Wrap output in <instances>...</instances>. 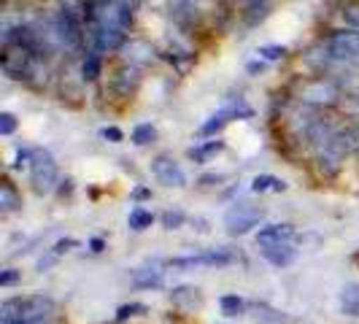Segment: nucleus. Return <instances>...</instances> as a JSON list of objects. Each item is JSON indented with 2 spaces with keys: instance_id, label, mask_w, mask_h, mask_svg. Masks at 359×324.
<instances>
[{
  "instance_id": "f257e3e1",
  "label": "nucleus",
  "mask_w": 359,
  "mask_h": 324,
  "mask_svg": "<svg viewBox=\"0 0 359 324\" xmlns=\"http://www.w3.org/2000/svg\"><path fill=\"white\" fill-rule=\"evenodd\" d=\"M135 0H84L87 52H119L133 27Z\"/></svg>"
},
{
  "instance_id": "f03ea898",
  "label": "nucleus",
  "mask_w": 359,
  "mask_h": 324,
  "mask_svg": "<svg viewBox=\"0 0 359 324\" xmlns=\"http://www.w3.org/2000/svg\"><path fill=\"white\" fill-rule=\"evenodd\" d=\"M0 324H57V306L43 295L11 297L0 306Z\"/></svg>"
},
{
  "instance_id": "7ed1b4c3",
  "label": "nucleus",
  "mask_w": 359,
  "mask_h": 324,
  "mask_svg": "<svg viewBox=\"0 0 359 324\" xmlns=\"http://www.w3.org/2000/svg\"><path fill=\"white\" fill-rule=\"evenodd\" d=\"M0 68L8 79L14 81H25V84H36L38 73L43 68V60L36 57L30 49L19 46V43H3V54H0Z\"/></svg>"
},
{
  "instance_id": "20e7f679",
  "label": "nucleus",
  "mask_w": 359,
  "mask_h": 324,
  "mask_svg": "<svg viewBox=\"0 0 359 324\" xmlns=\"http://www.w3.org/2000/svg\"><path fill=\"white\" fill-rule=\"evenodd\" d=\"M262 219H265V208L262 205H254V203H246V200H241V203H233L227 211H224V230L227 235H233V238H241V235H249L252 230H257L259 224H262Z\"/></svg>"
},
{
  "instance_id": "39448f33",
  "label": "nucleus",
  "mask_w": 359,
  "mask_h": 324,
  "mask_svg": "<svg viewBox=\"0 0 359 324\" xmlns=\"http://www.w3.org/2000/svg\"><path fill=\"white\" fill-rule=\"evenodd\" d=\"M30 184L36 195H49L60 187V168L57 160L46 149H33V160H30Z\"/></svg>"
},
{
  "instance_id": "423d86ee",
  "label": "nucleus",
  "mask_w": 359,
  "mask_h": 324,
  "mask_svg": "<svg viewBox=\"0 0 359 324\" xmlns=\"http://www.w3.org/2000/svg\"><path fill=\"white\" fill-rule=\"evenodd\" d=\"M249 116H254V108L249 106L243 97H233V100H227L216 114H211V116L200 125L198 135L200 138H211L216 133H222L230 122H235V119H249Z\"/></svg>"
},
{
  "instance_id": "0eeeda50",
  "label": "nucleus",
  "mask_w": 359,
  "mask_h": 324,
  "mask_svg": "<svg viewBox=\"0 0 359 324\" xmlns=\"http://www.w3.org/2000/svg\"><path fill=\"white\" fill-rule=\"evenodd\" d=\"M238 262V254L233 249H205L200 254H189V257H173L165 262V268L176 270H192V268H227Z\"/></svg>"
},
{
  "instance_id": "6e6552de",
  "label": "nucleus",
  "mask_w": 359,
  "mask_h": 324,
  "mask_svg": "<svg viewBox=\"0 0 359 324\" xmlns=\"http://www.w3.org/2000/svg\"><path fill=\"white\" fill-rule=\"evenodd\" d=\"M306 106L313 108H332L338 100H341V87L327 79V76H316V79H308L306 84L300 87V95H297Z\"/></svg>"
},
{
  "instance_id": "1a4fd4ad",
  "label": "nucleus",
  "mask_w": 359,
  "mask_h": 324,
  "mask_svg": "<svg viewBox=\"0 0 359 324\" xmlns=\"http://www.w3.org/2000/svg\"><path fill=\"white\" fill-rule=\"evenodd\" d=\"M151 176L157 179V184L168 187V189H181V187H187V173H184V168H181L179 160H176L173 154H168V151H162V154H157V157L151 160Z\"/></svg>"
},
{
  "instance_id": "9d476101",
  "label": "nucleus",
  "mask_w": 359,
  "mask_h": 324,
  "mask_svg": "<svg viewBox=\"0 0 359 324\" xmlns=\"http://www.w3.org/2000/svg\"><path fill=\"white\" fill-rule=\"evenodd\" d=\"M141 87V71L135 68V65H122V68H116L114 76H111V90L114 95H119V97H133L135 92Z\"/></svg>"
},
{
  "instance_id": "9b49d317",
  "label": "nucleus",
  "mask_w": 359,
  "mask_h": 324,
  "mask_svg": "<svg viewBox=\"0 0 359 324\" xmlns=\"http://www.w3.org/2000/svg\"><path fill=\"white\" fill-rule=\"evenodd\" d=\"M119 52H122L127 65H135V68L149 65V62L157 60V52L151 49V43H146V41H141V38H127V43L119 49Z\"/></svg>"
},
{
  "instance_id": "f8f14e48",
  "label": "nucleus",
  "mask_w": 359,
  "mask_h": 324,
  "mask_svg": "<svg viewBox=\"0 0 359 324\" xmlns=\"http://www.w3.org/2000/svg\"><path fill=\"white\" fill-rule=\"evenodd\" d=\"M294 224H289V222H276V224H265V227H259V233H257V246H270V243H292L294 241Z\"/></svg>"
},
{
  "instance_id": "ddd939ff",
  "label": "nucleus",
  "mask_w": 359,
  "mask_h": 324,
  "mask_svg": "<svg viewBox=\"0 0 359 324\" xmlns=\"http://www.w3.org/2000/svg\"><path fill=\"white\" fill-rule=\"evenodd\" d=\"M262 259L270 262L273 268H289L297 259V249L294 243H270V246H259Z\"/></svg>"
},
{
  "instance_id": "4468645a",
  "label": "nucleus",
  "mask_w": 359,
  "mask_h": 324,
  "mask_svg": "<svg viewBox=\"0 0 359 324\" xmlns=\"http://www.w3.org/2000/svg\"><path fill=\"white\" fill-rule=\"evenodd\" d=\"M249 319L254 324H292V316L270 303H249Z\"/></svg>"
},
{
  "instance_id": "2eb2a0df",
  "label": "nucleus",
  "mask_w": 359,
  "mask_h": 324,
  "mask_svg": "<svg viewBox=\"0 0 359 324\" xmlns=\"http://www.w3.org/2000/svg\"><path fill=\"white\" fill-rule=\"evenodd\" d=\"M130 284L135 289H160L165 284V270L162 265H144V268H135L130 276Z\"/></svg>"
},
{
  "instance_id": "dca6fc26",
  "label": "nucleus",
  "mask_w": 359,
  "mask_h": 324,
  "mask_svg": "<svg viewBox=\"0 0 359 324\" xmlns=\"http://www.w3.org/2000/svg\"><path fill=\"white\" fill-rule=\"evenodd\" d=\"M170 303L181 311H195L203 306V292L198 287H189V284H181V287L170 289Z\"/></svg>"
},
{
  "instance_id": "f3484780",
  "label": "nucleus",
  "mask_w": 359,
  "mask_h": 324,
  "mask_svg": "<svg viewBox=\"0 0 359 324\" xmlns=\"http://www.w3.org/2000/svg\"><path fill=\"white\" fill-rule=\"evenodd\" d=\"M316 170L322 173L324 179H335L338 173H341V168H343V154H338V151H332V149H316Z\"/></svg>"
},
{
  "instance_id": "a211bd4d",
  "label": "nucleus",
  "mask_w": 359,
  "mask_h": 324,
  "mask_svg": "<svg viewBox=\"0 0 359 324\" xmlns=\"http://www.w3.org/2000/svg\"><path fill=\"white\" fill-rule=\"evenodd\" d=\"M17 211H22V195H19V189L11 181L3 179L0 181V214L11 216Z\"/></svg>"
},
{
  "instance_id": "6ab92c4d",
  "label": "nucleus",
  "mask_w": 359,
  "mask_h": 324,
  "mask_svg": "<svg viewBox=\"0 0 359 324\" xmlns=\"http://www.w3.org/2000/svg\"><path fill=\"white\" fill-rule=\"evenodd\" d=\"M338 306H341L343 316H351V319H359V284L351 281L341 289L338 295Z\"/></svg>"
},
{
  "instance_id": "aec40b11",
  "label": "nucleus",
  "mask_w": 359,
  "mask_h": 324,
  "mask_svg": "<svg viewBox=\"0 0 359 324\" xmlns=\"http://www.w3.org/2000/svg\"><path fill=\"white\" fill-rule=\"evenodd\" d=\"M219 308L224 316L230 319H238V316H246L249 313V303L241 297V295H222L219 297Z\"/></svg>"
},
{
  "instance_id": "412c9836",
  "label": "nucleus",
  "mask_w": 359,
  "mask_h": 324,
  "mask_svg": "<svg viewBox=\"0 0 359 324\" xmlns=\"http://www.w3.org/2000/svg\"><path fill=\"white\" fill-rule=\"evenodd\" d=\"M103 71V54L100 52H87L81 60V81H97Z\"/></svg>"
},
{
  "instance_id": "4be33fe9",
  "label": "nucleus",
  "mask_w": 359,
  "mask_h": 324,
  "mask_svg": "<svg viewBox=\"0 0 359 324\" xmlns=\"http://www.w3.org/2000/svg\"><path fill=\"white\" fill-rule=\"evenodd\" d=\"M270 8H273V3H270V0H252V3H249V8L243 11V22H246V27H257V25L270 14Z\"/></svg>"
},
{
  "instance_id": "5701e85b",
  "label": "nucleus",
  "mask_w": 359,
  "mask_h": 324,
  "mask_svg": "<svg viewBox=\"0 0 359 324\" xmlns=\"http://www.w3.org/2000/svg\"><path fill=\"white\" fill-rule=\"evenodd\" d=\"M73 246H79V241H73V238H62V241H57L52 249H49V254L38 259V270H46L49 265H54V262H57V259H60L62 254L71 252Z\"/></svg>"
},
{
  "instance_id": "b1692460",
  "label": "nucleus",
  "mask_w": 359,
  "mask_h": 324,
  "mask_svg": "<svg viewBox=\"0 0 359 324\" xmlns=\"http://www.w3.org/2000/svg\"><path fill=\"white\" fill-rule=\"evenodd\" d=\"M222 151H224V141H222V138H216V141H205V144L189 149V157L203 165V162H208L211 157L222 154Z\"/></svg>"
},
{
  "instance_id": "393cba45",
  "label": "nucleus",
  "mask_w": 359,
  "mask_h": 324,
  "mask_svg": "<svg viewBox=\"0 0 359 324\" xmlns=\"http://www.w3.org/2000/svg\"><path fill=\"white\" fill-rule=\"evenodd\" d=\"M252 192H287V181L270 173H259L252 181Z\"/></svg>"
},
{
  "instance_id": "a878e982",
  "label": "nucleus",
  "mask_w": 359,
  "mask_h": 324,
  "mask_svg": "<svg viewBox=\"0 0 359 324\" xmlns=\"http://www.w3.org/2000/svg\"><path fill=\"white\" fill-rule=\"evenodd\" d=\"M151 224H154V214L146 211V208H133L130 216H127V227H130L133 233H144Z\"/></svg>"
},
{
  "instance_id": "bb28decb",
  "label": "nucleus",
  "mask_w": 359,
  "mask_h": 324,
  "mask_svg": "<svg viewBox=\"0 0 359 324\" xmlns=\"http://www.w3.org/2000/svg\"><path fill=\"white\" fill-rule=\"evenodd\" d=\"M130 141L135 146H149L157 141V127L151 125V122H144V125H135L133 127V133H130Z\"/></svg>"
},
{
  "instance_id": "cd10ccee",
  "label": "nucleus",
  "mask_w": 359,
  "mask_h": 324,
  "mask_svg": "<svg viewBox=\"0 0 359 324\" xmlns=\"http://www.w3.org/2000/svg\"><path fill=\"white\" fill-rule=\"evenodd\" d=\"M144 313H149V306H144V303H125V306L116 308V322H127V319L144 316Z\"/></svg>"
},
{
  "instance_id": "c85d7f7f",
  "label": "nucleus",
  "mask_w": 359,
  "mask_h": 324,
  "mask_svg": "<svg viewBox=\"0 0 359 324\" xmlns=\"http://www.w3.org/2000/svg\"><path fill=\"white\" fill-rule=\"evenodd\" d=\"M160 222L165 230H179V227L187 224V214L179 211V208H173V211H165V214L160 216Z\"/></svg>"
},
{
  "instance_id": "c756f323",
  "label": "nucleus",
  "mask_w": 359,
  "mask_h": 324,
  "mask_svg": "<svg viewBox=\"0 0 359 324\" xmlns=\"http://www.w3.org/2000/svg\"><path fill=\"white\" fill-rule=\"evenodd\" d=\"M257 54H259L265 62H278V60H284V57H287V46L270 43V46H262V49H259Z\"/></svg>"
},
{
  "instance_id": "7c9ffc66",
  "label": "nucleus",
  "mask_w": 359,
  "mask_h": 324,
  "mask_svg": "<svg viewBox=\"0 0 359 324\" xmlns=\"http://www.w3.org/2000/svg\"><path fill=\"white\" fill-rule=\"evenodd\" d=\"M17 127H19V122H17V116H14V114H8V111H3V114H0V135H14V133H17Z\"/></svg>"
},
{
  "instance_id": "2f4dec72",
  "label": "nucleus",
  "mask_w": 359,
  "mask_h": 324,
  "mask_svg": "<svg viewBox=\"0 0 359 324\" xmlns=\"http://www.w3.org/2000/svg\"><path fill=\"white\" fill-rule=\"evenodd\" d=\"M343 19L351 25V27H359V0H351L343 6Z\"/></svg>"
},
{
  "instance_id": "473e14b6",
  "label": "nucleus",
  "mask_w": 359,
  "mask_h": 324,
  "mask_svg": "<svg viewBox=\"0 0 359 324\" xmlns=\"http://www.w3.org/2000/svg\"><path fill=\"white\" fill-rule=\"evenodd\" d=\"M100 135L106 138L108 144H122V141H125V133H122L119 127H114V125L103 127V130H100Z\"/></svg>"
},
{
  "instance_id": "72a5a7b5",
  "label": "nucleus",
  "mask_w": 359,
  "mask_h": 324,
  "mask_svg": "<svg viewBox=\"0 0 359 324\" xmlns=\"http://www.w3.org/2000/svg\"><path fill=\"white\" fill-rule=\"evenodd\" d=\"M17 281H22V270L17 268H8L0 273V287H14Z\"/></svg>"
},
{
  "instance_id": "f704fd0d",
  "label": "nucleus",
  "mask_w": 359,
  "mask_h": 324,
  "mask_svg": "<svg viewBox=\"0 0 359 324\" xmlns=\"http://www.w3.org/2000/svg\"><path fill=\"white\" fill-rule=\"evenodd\" d=\"M133 200H151V189L149 187H135L133 189Z\"/></svg>"
},
{
  "instance_id": "c9c22d12",
  "label": "nucleus",
  "mask_w": 359,
  "mask_h": 324,
  "mask_svg": "<svg viewBox=\"0 0 359 324\" xmlns=\"http://www.w3.org/2000/svg\"><path fill=\"white\" fill-rule=\"evenodd\" d=\"M246 71L252 73V76L262 73V71H265V60H254V62H249V65H246Z\"/></svg>"
},
{
  "instance_id": "e433bc0d",
  "label": "nucleus",
  "mask_w": 359,
  "mask_h": 324,
  "mask_svg": "<svg viewBox=\"0 0 359 324\" xmlns=\"http://www.w3.org/2000/svg\"><path fill=\"white\" fill-rule=\"evenodd\" d=\"M90 249L95 254H100L103 249H106V241H103V238H90Z\"/></svg>"
}]
</instances>
